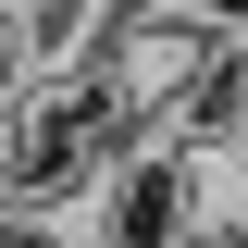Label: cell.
<instances>
[{
  "mask_svg": "<svg viewBox=\"0 0 248 248\" xmlns=\"http://www.w3.org/2000/svg\"><path fill=\"white\" fill-rule=\"evenodd\" d=\"M149 137H161V112L124 87L112 62L0 99V223H75L112 186V161H137Z\"/></svg>",
  "mask_w": 248,
  "mask_h": 248,
  "instance_id": "obj_1",
  "label": "cell"
},
{
  "mask_svg": "<svg viewBox=\"0 0 248 248\" xmlns=\"http://www.w3.org/2000/svg\"><path fill=\"white\" fill-rule=\"evenodd\" d=\"M75 223H87V248H223V174L174 137H149L137 161H112V186Z\"/></svg>",
  "mask_w": 248,
  "mask_h": 248,
  "instance_id": "obj_2",
  "label": "cell"
},
{
  "mask_svg": "<svg viewBox=\"0 0 248 248\" xmlns=\"http://www.w3.org/2000/svg\"><path fill=\"white\" fill-rule=\"evenodd\" d=\"M186 13H199V25H211L223 50H248V0H186Z\"/></svg>",
  "mask_w": 248,
  "mask_h": 248,
  "instance_id": "obj_3",
  "label": "cell"
}]
</instances>
